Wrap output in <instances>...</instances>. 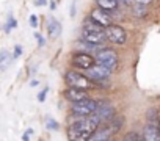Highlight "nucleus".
<instances>
[{
    "mask_svg": "<svg viewBox=\"0 0 160 141\" xmlns=\"http://www.w3.org/2000/svg\"><path fill=\"white\" fill-rule=\"evenodd\" d=\"M47 129H53V130H57V129H58V125L55 124V121H53V119H50V121L47 122Z\"/></svg>",
    "mask_w": 160,
    "mask_h": 141,
    "instance_id": "obj_18",
    "label": "nucleus"
},
{
    "mask_svg": "<svg viewBox=\"0 0 160 141\" xmlns=\"http://www.w3.org/2000/svg\"><path fill=\"white\" fill-rule=\"evenodd\" d=\"M90 19L94 21L96 24H99L101 27H107V28H108V27L112 25V17H110V14H108L107 11L101 10V8H94V10L91 11Z\"/></svg>",
    "mask_w": 160,
    "mask_h": 141,
    "instance_id": "obj_8",
    "label": "nucleus"
},
{
    "mask_svg": "<svg viewBox=\"0 0 160 141\" xmlns=\"http://www.w3.org/2000/svg\"><path fill=\"white\" fill-rule=\"evenodd\" d=\"M108 141H110V139H108Z\"/></svg>",
    "mask_w": 160,
    "mask_h": 141,
    "instance_id": "obj_26",
    "label": "nucleus"
},
{
    "mask_svg": "<svg viewBox=\"0 0 160 141\" xmlns=\"http://www.w3.org/2000/svg\"><path fill=\"white\" fill-rule=\"evenodd\" d=\"M143 141H160V129L154 124H148L143 130Z\"/></svg>",
    "mask_w": 160,
    "mask_h": 141,
    "instance_id": "obj_12",
    "label": "nucleus"
},
{
    "mask_svg": "<svg viewBox=\"0 0 160 141\" xmlns=\"http://www.w3.org/2000/svg\"><path fill=\"white\" fill-rule=\"evenodd\" d=\"M110 72H112V70H110V69H107V67H105V66H102V64H94L91 69H88V70H87L88 77H90V79H94V80L107 79V77L110 75Z\"/></svg>",
    "mask_w": 160,
    "mask_h": 141,
    "instance_id": "obj_10",
    "label": "nucleus"
},
{
    "mask_svg": "<svg viewBox=\"0 0 160 141\" xmlns=\"http://www.w3.org/2000/svg\"><path fill=\"white\" fill-rule=\"evenodd\" d=\"M10 61H11V55L7 50H3L2 53H0V69H7Z\"/></svg>",
    "mask_w": 160,
    "mask_h": 141,
    "instance_id": "obj_16",
    "label": "nucleus"
},
{
    "mask_svg": "<svg viewBox=\"0 0 160 141\" xmlns=\"http://www.w3.org/2000/svg\"><path fill=\"white\" fill-rule=\"evenodd\" d=\"M30 25H32V27H36V25H38V22H36V16H32V17H30Z\"/></svg>",
    "mask_w": 160,
    "mask_h": 141,
    "instance_id": "obj_20",
    "label": "nucleus"
},
{
    "mask_svg": "<svg viewBox=\"0 0 160 141\" xmlns=\"http://www.w3.org/2000/svg\"><path fill=\"white\" fill-rule=\"evenodd\" d=\"M121 2H124V3H129V2H132V0H121Z\"/></svg>",
    "mask_w": 160,
    "mask_h": 141,
    "instance_id": "obj_24",
    "label": "nucleus"
},
{
    "mask_svg": "<svg viewBox=\"0 0 160 141\" xmlns=\"http://www.w3.org/2000/svg\"><path fill=\"white\" fill-rule=\"evenodd\" d=\"M82 38H83L90 46L102 44V42L107 39V36H105V32H104V30H83Z\"/></svg>",
    "mask_w": 160,
    "mask_h": 141,
    "instance_id": "obj_6",
    "label": "nucleus"
},
{
    "mask_svg": "<svg viewBox=\"0 0 160 141\" xmlns=\"http://www.w3.org/2000/svg\"><path fill=\"white\" fill-rule=\"evenodd\" d=\"M46 93H47V90H44V91H42V93L39 94V100H41V102H42V100L46 99Z\"/></svg>",
    "mask_w": 160,
    "mask_h": 141,
    "instance_id": "obj_21",
    "label": "nucleus"
},
{
    "mask_svg": "<svg viewBox=\"0 0 160 141\" xmlns=\"http://www.w3.org/2000/svg\"><path fill=\"white\" fill-rule=\"evenodd\" d=\"M116 129H112V127H107V129H102V130H98L90 141H108V136L112 132H115Z\"/></svg>",
    "mask_w": 160,
    "mask_h": 141,
    "instance_id": "obj_13",
    "label": "nucleus"
},
{
    "mask_svg": "<svg viewBox=\"0 0 160 141\" xmlns=\"http://www.w3.org/2000/svg\"><path fill=\"white\" fill-rule=\"evenodd\" d=\"M99 108V102L93 100V99H87V100H82V102H77L72 105V113L78 114V116H93Z\"/></svg>",
    "mask_w": 160,
    "mask_h": 141,
    "instance_id": "obj_2",
    "label": "nucleus"
},
{
    "mask_svg": "<svg viewBox=\"0 0 160 141\" xmlns=\"http://www.w3.org/2000/svg\"><path fill=\"white\" fill-rule=\"evenodd\" d=\"M46 0H36V5H44Z\"/></svg>",
    "mask_w": 160,
    "mask_h": 141,
    "instance_id": "obj_22",
    "label": "nucleus"
},
{
    "mask_svg": "<svg viewBox=\"0 0 160 141\" xmlns=\"http://www.w3.org/2000/svg\"><path fill=\"white\" fill-rule=\"evenodd\" d=\"M66 83L71 88H78V90H87L91 86V82L88 80V77L75 72V70H69L66 74Z\"/></svg>",
    "mask_w": 160,
    "mask_h": 141,
    "instance_id": "obj_4",
    "label": "nucleus"
},
{
    "mask_svg": "<svg viewBox=\"0 0 160 141\" xmlns=\"http://www.w3.org/2000/svg\"><path fill=\"white\" fill-rule=\"evenodd\" d=\"M96 2H98V7L107 13L115 11L118 8V0H96Z\"/></svg>",
    "mask_w": 160,
    "mask_h": 141,
    "instance_id": "obj_14",
    "label": "nucleus"
},
{
    "mask_svg": "<svg viewBox=\"0 0 160 141\" xmlns=\"http://www.w3.org/2000/svg\"><path fill=\"white\" fill-rule=\"evenodd\" d=\"M16 25H18V24H16V21H14V19H10V22H8V25H7V32H10V28H11V27L14 28Z\"/></svg>",
    "mask_w": 160,
    "mask_h": 141,
    "instance_id": "obj_19",
    "label": "nucleus"
},
{
    "mask_svg": "<svg viewBox=\"0 0 160 141\" xmlns=\"http://www.w3.org/2000/svg\"><path fill=\"white\" fill-rule=\"evenodd\" d=\"M158 129H160V125H158Z\"/></svg>",
    "mask_w": 160,
    "mask_h": 141,
    "instance_id": "obj_25",
    "label": "nucleus"
},
{
    "mask_svg": "<svg viewBox=\"0 0 160 141\" xmlns=\"http://www.w3.org/2000/svg\"><path fill=\"white\" fill-rule=\"evenodd\" d=\"M49 36L50 38H58V35L61 33V25H60V22L58 21H55V19H50V22H49Z\"/></svg>",
    "mask_w": 160,
    "mask_h": 141,
    "instance_id": "obj_15",
    "label": "nucleus"
},
{
    "mask_svg": "<svg viewBox=\"0 0 160 141\" xmlns=\"http://www.w3.org/2000/svg\"><path fill=\"white\" fill-rule=\"evenodd\" d=\"M98 127H99V119L94 114L82 118L69 125L68 138L69 141H90L91 136L98 132Z\"/></svg>",
    "mask_w": 160,
    "mask_h": 141,
    "instance_id": "obj_1",
    "label": "nucleus"
},
{
    "mask_svg": "<svg viewBox=\"0 0 160 141\" xmlns=\"http://www.w3.org/2000/svg\"><path fill=\"white\" fill-rule=\"evenodd\" d=\"M96 60H98V64H102V66H105L110 70L116 69V66H118V55L112 49H102L98 53V58Z\"/></svg>",
    "mask_w": 160,
    "mask_h": 141,
    "instance_id": "obj_3",
    "label": "nucleus"
},
{
    "mask_svg": "<svg viewBox=\"0 0 160 141\" xmlns=\"http://www.w3.org/2000/svg\"><path fill=\"white\" fill-rule=\"evenodd\" d=\"M140 3H148V2H151V0H138Z\"/></svg>",
    "mask_w": 160,
    "mask_h": 141,
    "instance_id": "obj_23",
    "label": "nucleus"
},
{
    "mask_svg": "<svg viewBox=\"0 0 160 141\" xmlns=\"http://www.w3.org/2000/svg\"><path fill=\"white\" fill-rule=\"evenodd\" d=\"M113 114H115V108L112 107V105H108V104H99V108H98V111L94 113V116L99 119V122H107V121H110L112 118H113Z\"/></svg>",
    "mask_w": 160,
    "mask_h": 141,
    "instance_id": "obj_11",
    "label": "nucleus"
},
{
    "mask_svg": "<svg viewBox=\"0 0 160 141\" xmlns=\"http://www.w3.org/2000/svg\"><path fill=\"white\" fill-rule=\"evenodd\" d=\"M94 58L91 56V55H88V53H75L74 55V58H72V63L77 66V67H80V69H91L93 66H94Z\"/></svg>",
    "mask_w": 160,
    "mask_h": 141,
    "instance_id": "obj_7",
    "label": "nucleus"
},
{
    "mask_svg": "<svg viewBox=\"0 0 160 141\" xmlns=\"http://www.w3.org/2000/svg\"><path fill=\"white\" fill-rule=\"evenodd\" d=\"M105 36L110 42L113 44H124L126 42V30L119 25H110L107 30H105Z\"/></svg>",
    "mask_w": 160,
    "mask_h": 141,
    "instance_id": "obj_5",
    "label": "nucleus"
},
{
    "mask_svg": "<svg viewBox=\"0 0 160 141\" xmlns=\"http://www.w3.org/2000/svg\"><path fill=\"white\" fill-rule=\"evenodd\" d=\"M64 97L68 100H71L72 104H77V102H82V100H87L88 99V93L87 90H78V88H68L64 91Z\"/></svg>",
    "mask_w": 160,
    "mask_h": 141,
    "instance_id": "obj_9",
    "label": "nucleus"
},
{
    "mask_svg": "<svg viewBox=\"0 0 160 141\" xmlns=\"http://www.w3.org/2000/svg\"><path fill=\"white\" fill-rule=\"evenodd\" d=\"M133 14H135V16H138V17L144 16V14H146V8H144V3H140V5H137V7L133 8Z\"/></svg>",
    "mask_w": 160,
    "mask_h": 141,
    "instance_id": "obj_17",
    "label": "nucleus"
}]
</instances>
